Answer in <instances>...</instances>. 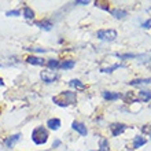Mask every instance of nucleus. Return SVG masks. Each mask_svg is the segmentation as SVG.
<instances>
[{"instance_id":"obj_1","label":"nucleus","mask_w":151,"mask_h":151,"mask_svg":"<svg viewBox=\"0 0 151 151\" xmlns=\"http://www.w3.org/2000/svg\"><path fill=\"white\" fill-rule=\"evenodd\" d=\"M77 100V95L76 92H72V91H65L62 93H59L58 96H54L52 98V102L60 107H68L69 104H73L76 103Z\"/></svg>"},{"instance_id":"obj_2","label":"nucleus","mask_w":151,"mask_h":151,"mask_svg":"<svg viewBox=\"0 0 151 151\" xmlns=\"http://www.w3.org/2000/svg\"><path fill=\"white\" fill-rule=\"evenodd\" d=\"M32 140L36 144H45L48 140V132L44 127H37L32 132Z\"/></svg>"},{"instance_id":"obj_3","label":"nucleus","mask_w":151,"mask_h":151,"mask_svg":"<svg viewBox=\"0 0 151 151\" xmlns=\"http://www.w3.org/2000/svg\"><path fill=\"white\" fill-rule=\"evenodd\" d=\"M96 36L102 41H114L117 39V32L114 29H102V30H98Z\"/></svg>"},{"instance_id":"obj_4","label":"nucleus","mask_w":151,"mask_h":151,"mask_svg":"<svg viewBox=\"0 0 151 151\" xmlns=\"http://www.w3.org/2000/svg\"><path fill=\"white\" fill-rule=\"evenodd\" d=\"M40 77H41V80H43L44 83H54L55 80H58V73H56V70H44V72H41V74H40Z\"/></svg>"},{"instance_id":"obj_5","label":"nucleus","mask_w":151,"mask_h":151,"mask_svg":"<svg viewBox=\"0 0 151 151\" xmlns=\"http://www.w3.org/2000/svg\"><path fill=\"white\" fill-rule=\"evenodd\" d=\"M125 128H127V127H125L124 124L115 122V124H111V125H110V131H111V135L113 136H119L124 131H125Z\"/></svg>"},{"instance_id":"obj_6","label":"nucleus","mask_w":151,"mask_h":151,"mask_svg":"<svg viewBox=\"0 0 151 151\" xmlns=\"http://www.w3.org/2000/svg\"><path fill=\"white\" fill-rule=\"evenodd\" d=\"M21 136L22 135L17 133V135H12V136H10V137H7V139L4 140V146H6L7 148H12L14 147V144L18 143V142L21 140Z\"/></svg>"},{"instance_id":"obj_7","label":"nucleus","mask_w":151,"mask_h":151,"mask_svg":"<svg viewBox=\"0 0 151 151\" xmlns=\"http://www.w3.org/2000/svg\"><path fill=\"white\" fill-rule=\"evenodd\" d=\"M72 128L76 132H78L81 136H87V133H88L87 127H85L83 122H78V121H74V122L72 124Z\"/></svg>"},{"instance_id":"obj_8","label":"nucleus","mask_w":151,"mask_h":151,"mask_svg":"<svg viewBox=\"0 0 151 151\" xmlns=\"http://www.w3.org/2000/svg\"><path fill=\"white\" fill-rule=\"evenodd\" d=\"M26 62L30 65H35V66H43V65L45 63L44 59L39 58V56H28V58H26Z\"/></svg>"},{"instance_id":"obj_9","label":"nucleus","mask_w":151,"mask_h":151,"mask_svg":"<svg viewBox=\"0 0 151 151\" xmlns=\"http://www.w3.org/2000/svg\"><path fill=\"white\" fill-rule=\"evenodd\" d=\"M47 127L50 128L51 131H58V129L60 128V119H58V118H51V119H48Z\"/></svg>"},{"instance_id":"obj_10","label":"nucleus","mask_w":151,"mask_h":151,"mask_svg":"<svg viewBox=\"0 0 151 151\" xmlns=\"http://www.w3.org/2000/svg\"><path fill=\"white\" fill-rule=\"evenodd\" d=\"M103 98L106 100H117L119 98H122V95H119L118 92H110V91H104L103 92Z\"/></svg>"},{"instance_id":"obj_11","label":"nucleus","mask_w":151,"mask_h":151,"mask_svg":"<svg viewBox=\"0 0 151 151\" xmlns=\"http://www.w3.org/2000/svg\"><path fill=\"white\" fill-rule=\"evenodd\" d=\"M111 15L114 17V18H117V19H124L125 17H127V11H124V10H119V8H114V10H111Z\"/></svg>"},{"instance_id":"obj_12","label":"nucleus","mask_w":151,"mask_h":151,"mask_svg":"<svg viewBox=\"0 0 151 151\" xmlns=\"http://www.w3.org/2000/svg\"><path fill=\"white\" fill-rule=\"evenodd\" d=\"M151 83V78H136V80H132V81H129V84L131 85H135V87H137V85H147V84Z\"/></svg>"},{"instance_id":"obj_13","label":"nucleus","mask_w":151,"mask_h":151,"mask_svg":"<svg viewBox=\"0 0 151 151\" xmlns=\"http://www.w3.org/2000/svg\"><path fill=\"white\" fill-rule=\"evenodd\" d=\"M146 142H147V140L144 139L143 136H136L135 139H133V148H140L142 146L146 144Z\"/></svg>"},{"instance_id":"obj_14","label":"nucleus","mask_w":151,"mask_h":151,"mask_svg":"<svg viewBox=\"0 0 151 151\" xmlns=\"http://www.w3.org/2000/svg\"><path fill=\"white\" fill-rule=\"evenodd\" d=\"M37 26L41 29H44V30H51L52 26H54V24H52L51 21H41V22H37Z\"/></svg>"},{"instance_id":"obj_15","label":"nucleus","mask_w":151,"mask_h":151,"mask_svg":"<svg viewBox=\"0 0 151 151\" xmlns=\"http://www.w3.org/2000/svg\"><path fill=\"white\" fill-rule=\"evenodd\" d=\"M74 60H63L60 62L59 65V69H63V70H69V69H73L74 68Z\"/></svg>"},{"instance_id":"obj_16","label":"nucleus","mask_w":151,"mask_h":151,"mask_svg":"<svg viewBox=\"0 0 151 151\" xmlns=\"http://www.w3.org/2000/svg\"><path fill=\"white\" fill-rule=\"evenodd\" d=\"M139 100H142V102H148V100H151V92L150 91H140Z\"/></svg>"},{"instance_id":"obj_17","label":"nucleus","mask_w":151,"mask_h":151,"mask_svg":"<svg viewBox=\"0 0 151 151\" xmlns=\"http://www.w3.org/2000/svg\"><path fill=\"white\" fill-rule=\"evenodd\" d=\"M69 85L73 88H76V89H84L85 88V84L81 83L80 80H72L70 83H69Z\"/></svg>"},{"instance_id":"obj_18","label":"nucleus","mask_w":151,"mask_h":151,"mask_svg":"<svg viewBox=\"0 0 151 151\" xmlns=\"http://www.w3.org/2000/svg\"><path fill=\"white\" fill-rule=\"evenodd\" d=\"M59 65H60V62L58 59H50L47 62V66L51 69V70H58V69H59Z\"/></svg>"},{"instance_id":"obj_19","label":"nucleus","mask_w":151,"mask_h":151,"mask_svg":"<svg viewBox=\"0 0 151 151\" xmlns=\"http://www.w3.org/2000/svg\"><path fill=\"white\" fill-rule=\"evenodd\" d=\"M24 17L26 18V19H33V18H35V12H33L32 8L25 7L24 8Z\"/></svg>"},{"instance_id":"obj_20","label":"nucleus","mask_w":151,"mask_h":151,"mask_svg":"<svg viewBox=\"0 0 151 151\" xmlns=\"http://www.w3.org/2000/svg\"><path fill=\"white\" fill-rule=\"evenodd\" d=\"M118 68H121V65H113V66H110V68L102 69L100 72H102V73H111V72H114L115 69H118Z\"/></svg>"},{"instance_id":"obj_21","label":"nucleus","mask_w":151,"mask_h":151,"mask_svg":"<svg viewBox=\"0 0 151 151\" xmlns=\"http://www.w3.org/2000/svg\"><path fill=\"white\" fill-rule=\"evenodd\" d=\"M6 15H8V17H18V15H21V12L17 11V10H11V11L6 12Z\"/></svg>"},{"instance_id":"obj_22","label":"nucleus","mask_w":151,"mask_h":151,"mask_svg":"<svg viewBox=\"0 0 151 151\" xmlns=\"http://www.w3.org/2000/svg\"><path fill=\"white\" fill-rule=\"evenodd\" d=\"M142 26H143L144 29H150V28H151V19H148V21H146V22H143V24H142Z\"/></svg>"},{"instance_id":"obj_23","label":"nucleus","mask_w":151,"mask_h":151,"mask_svg":"<svg viewBox=\"0 0 151 151\" xmlns=\"http://www.w3.org/2000/svg\"><path fill=\"white\" fill-rule=\"evenodd\" d=\"M143 132H144V133H150V135H151V124H150V125H146V127L143 128Z\"/></svg>"},{"instance_id":"obj_24","label":"nucleus","mask_w":151,"mask_h":151,"mask_svg":"<svg viewBox=\"0 0 151 151\" xmlns=\"http://www.w3.org/2000/svg\"><path fill=\"white\" fill-rule=\"evenodd\" d=\"M26 50H30V51H36V52H45V50H43V48H26Z\"/></svg>"},{"instance_id":"obj_25","label":"nucleus","mask_w":151,"mask_h":151,"mask_svg":"<svg viewBox=\"0 0 151 151\" xmlns=\"http://www.w3.org/2000/svg\"><path fill=\"white\" fill-rule=\"evenodd\" d=\"M89 1H84V0H77L74 4H80V6H85V4H88Z\"/></svg>"},{"instance_id":"obj_26","label":"nucleus","mask_w":151,"mask_h":151,"mask_svg":"<svg viewBox=\"0 0 151 151\" xmlns=\"http://www.w3.org/2000/svg\"><path fill=\"white\" fill-rule=\"evenodd\" d=\"M59 144H60V142H59V140H55V143L52 144V147H58Z\"/></svg>"},{"instance_id":"obj_27","label":"nucleus","mask_w":151,"mask_h":151,"mask_svg":"<svg viewBox=\"0 0 151 151\" xmlns=\"http://www.w3.org/2000/svg\"><path fill=\"white\" fill-rule=\"evenodd\" d=\"M3 84H4V83H3V80L0 78V85H3Z\"/></svg>"},{"instance_id":"obj_28","label":"nucleus","mask_w":151,"mask_h":151,"mask_svg":"<svg viewBox=\"0 0 151 151\" xmlns=\"http://www.w3.org/2000/svg\"><path fill=\"white\" fill-rule=\"evenodd\" d=\"M99 151H103V150H99Z\"/></svg>"}]
</instances>
